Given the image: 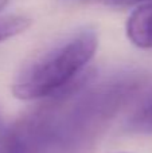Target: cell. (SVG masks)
Returning a JSON list of instances; mask_svg holds the SVG:
<instances>
[{"mask_svg":"<svg viewBox=\"0 0 152 153\" xmlns=\"http://www.w3.org/2000/svg\"><path fill=\"white\" fill-rule=\"evenodd\" d=\"M98 3L108 7H131V5H140L143 3H148L152 0H97Z\"/></svg>","mask_w":152,"mask_h":153,"instance_id":"cell-7","label":"cell"},{"mask_svg":"<svg viewBox=\"0 0 152 153\" xmlns=\"http://www.w3.org/2000/svg\"><path fill=\"white\" fill-rule=\"evenodd\" d=\"M127 38L143 50L152 48V1L137 5L125 23Z\"/></svg>","mask_w":152,"mask_h":153,"instance_id":"cell-3","label":"cell"},{"mask_svg":"<svg viewBox=\"0 0 152 153\" xmlns=\"http://www.w3.org/2000/svg\"><path fill=\"white\" fill-rule=\"evenodd\" d=\"M8 3H10V0H0V12H1V11L7 7Z\"/></svg>","mask_w":152,"mask_h":153,"instance_id":"cell-8","label":"cell"},{"mask_svg":"<svg viewBox=\"0 0 152 153\" xmlns=\"http://www.w3.org/2000/svg\"><path fill=\"white\" fill-rule=\"evenodd\" d=\"M0 153H20L18 136L12 125L0 130Z\"/></svg>","mask_w":152,"mask_h":153,"instance_id":"cell-6","label":"cell"},{"mask_svg":"<svg viewBox=\"0 0 152 153\" xmlns=\"http://www.w3.org/2000/svg\"><path fill=\"white\" fill-rule=\"evenodd\" d=\"M32 20L24 15H8L0 18V43L26 32Z\"/></svg>","mask_w":152,"mask_h":153,"instance_id":"cell-5","label":"cell"},{"mask_svg":"<svg viewBox=\"0 0 152 153\" xmlns=\"http://www.w3.org/2000/svg\"><path fill=\"white\" fill-rule=\"evenodd\" d=\"M98 47V34L83 27L65 36L20 70L12 93L23 101L47 100L72 86L86 71Z\"/></svg>","mask_w":152,"mask_h":153,"instance_id":"cell-2","label":"cell"},{"mask_svg":"<svg viewBox=\"0 0 152 153\" xmlns=\"http://www.w3.org/2000/svg\"><path fill=\"white\" fill-rule=\"evenodd\" d=\"M127 129L133 133H152V93L139 103L127 121Z\"/></svg>","mask_w":152,"mask_h":153,"instance_id":"cell-4","label":"cell"},{"mask_svg":"<svg viewBox=\"0 0 152 153\" xmlns=\"http://www.w3.org/2000/svg\"><path fill=\"white\" fill-rule=\"evenodd\" d=\"M86 70L72 86L13 122L20 153H90L118 111L136 95L143 78L135 73L94 83Z\"/></svg>","mask_w":152,"mask_h":153,"instance_id":"cell-1","label":"cell"}]
</instances>
